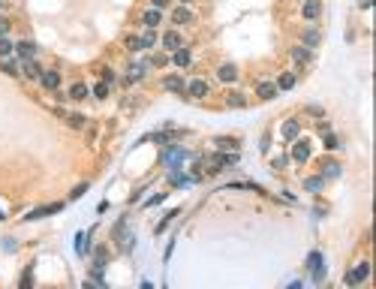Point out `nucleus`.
Instances as JSON below:
<instances>
[{
    "label": "nucleus",
    "instance_id": "19",
    "mask_svg": "<svg viewBox=\"0 0 376 289\" xmlns=\"http://www.w3.org/2000/svg\"><path fill=\"white\" fill-rule=\"evenodd\" d=\"M21 69H24V75L33 78V81H39V75H42V66H39L36 60H21Z\"/></svg>",
    "mask_w": 376,
    "mask_h": 289
},
{
    "label": "nucleus",
    "instance_id": "7",
    "mask_svg": "<svg viewBox=\"0 0 376 289\" xmlns=\"http://www.w3.org/2000/svg\"><path fill=\"white\" fill-rule=\"evenodd\" d=\"M39 84H42L45 90H57V87H60V72H57V69H42Z\"/></svg>",
    "mask_w": 376,
    "mask_h": 289
},
{
    "label": "nucleus",
    "instance_id": "43",
    "mask_svg": "<svg viewBox=\"0 0 376 289\" xmlns=\"http://www.w3.org/2000/svg\"><path fill=\"white\" fill-rule=\"evenodd\" d=\"M307 115H316V118H322V115H325V112H322V109H319V106H307Z\"/></svg>",
    "mask_w": 376,
    "mask_h": 289
},
{
    "label": "nucleus",
    "instance_id": "1",
    "mask_svg": "<svg viewBox=\"0 0 376 289\" xmlns=\"http://www.w3.org/2000/svg\"><path fill=\"white\" fill-rule=\"evenodd\" d=\"M187 157H190V154H187V148H184V145H172V142H169V145L163 148V154H160V160H163V163H169V169H172V166H181Z\"/></svg>",
    "mask_w": 376,
    "mask_h": 289
},
{
    "label": "nucleus",
    "instance_id": "12",
    "mask_svg": "<svg viewBox=\"0 0 376 289\" xmlns=\"http://www.w3.org/2000/svg\"><path fill=\"white\" fill-rule=\"evenodd\" d=\"M277 93H280V90H277L274 81H259V84H256V97H259V100H274Z\"/></svg>",
    "mask_w": 376,
    "mask_h": 289
},
{
    "label": "nucleus",
    "instance_id": "34",
    "mask_svg": "<svg viewBox=\"0 0 376 289\" xmlns=\"http://www.w3.org/2000/svg\"><path fill=\"white\" fill-rule=\"evenodd\" d=\"M93 97H96V100H105V97H108V84H105V81L93 84Z\"/></svg>",
    "mask_w": 376,
    "mask_h": 289
},
{
    "label": "nucleus",
    "instance_id": "10",
    "mask_svg": "<svg viewBox=\"0 0 376 289\" xmlns=\"http://www.w3.org/2000/svg\"><path fill=\"white\" fill-rule=\"evenodd\" d=\"M90 97V87L84 84V81H75L69 90H66V100H75V103H81V100H87Z\"/></svg>",
    "mask_w": 376,
    "mask_h": 289
},
{
    "label": "nucleus",
    "instance_id": "30",
    "mask_svg": "<svg viewBox=\"0 0 376 289\" xmlns=\"http://www.w3.org/2000/svg\"><path fill=\"white\" fill-rule=\"evenodd\" d=\"M304 45H307V48H313V45H319V30H316V27H310V30H304Z\"/></svg>",
    "mask_w": 376,
    "mask_h": 289
},
{
    "label": "nucleus",
    "instance_id": "27",
    "mask_svg": "<svg viewBox=\"0 0 376 289\" xmlns=\"http://www.w3.org/2000/svg\"><path fill=\"white\" fill-rule=\"evenodd\" d=\"M226 106H232V109H244V106H247V97H244V93H229V97H226Z\"/></svg>",
    "mask_w": 376,
    "mask_h": 289
},
{
    "label": "nucleus",
    "instance_id": "6",
    "mask_svg": "<svg viewBox=\"0 0 376 289\" xmlns=\"http://www.w3.org/2000/svg\"><path fill=\"white\" fill-rule=\"evenodd\" d=\"M292 160L295 163H307L310 160V142L307 139H295L292 142Z\"/></svg>",
    "mask_w": 376,
    "mask_h": 289
},
{
    "label": "nucleus",
    "instance_id": "20",
    "mask_svg": "<svg viewBox=\"0 0 376 289\" xmlns=\"http://www.w3.org/2000/svg\"><path fill=\"white\" fill-rule=\"evenodd\" d=\"M217 78H220V81H235V78H238V66H235V63H223V66L217 69Z\"/></svg>",
    "mask_w": 376,
    "mask_h": 289
},
{
    "label": "nucleus",
    "instance_id": "47",
    "mask_svg": "<svg viewBox=\"0 0 376 289\" xmlns=\"http://www.w3.org/2000/svg\"><path fill=\"white\" fill-rule=\"evenodd\" d=\"M0 9H3V0H0Z\"/></svg>",
    "mask_w": 376,
    "mask_h": 289
},
{
    "label": "nucleus",
    "instance_id": "4",
    "mask_svg": "<svg viewBox=\"0 0 376 289\" xmlns=\"http://www.w3.org/2000/svg\"><path fill=\"white\" fill-rule=\"evenodd\" d=\"M208 90H211V87H208L205 78H193V81H187V97H190V100H205Z\"/></svg>",
    "mask_w": 376,
    "mask_h": 289
},
{
    "label": "nucleus",
    "instance_id": "48",
    "mask_svg": "<svg viewBox=\"0 0 376 289\" xmlns=\"http://www.w3.org/2000/svg\"><path fill=\"white\" fill-rule=\"evenodd\" d=\"M184 3H190V0H184Z\"/></svg>",
    "mask_w": 376,
    "mask_h": 289
},
{
    "label": "nucleus",
    "instance_id": "32",
    "mask_svg": "<svg viewBox=\"0 0 376 289\" xmlns=\"http://www.w3.org/2000/svg\"><path fill=\"white\" fill-rule=\"evenodd\" d=\"M322 262H325V259H322V253H319V250H313V253L307 256V265H304V268H307V271H313V268H319Z\"/></svg>",
    "mask_w": 376,
    "mask_h": 289
},
{
    "label": "nucleus",
    "instance_id": "22",
    "mask_svg": "<svg viewBox=\"0 0 376 289\" xmlns=\"http://www.w3.org/2000/svg\"><path fill=\"white\" fill-rule=\"evenodd\" d=\"M298 133H301V124H298V121H286V124H283V139H286V142H295Z\"/></svg>",
    "mask_w": 376,
    "mask_h": 289
},
{
    "label": "nucleus",
    "instance_id": "40",
    "mask_svg": "<svg viewBox=\"0 0 376 289\" xmlns=\"http://www.w3.org/2000/svg\"><path fill=\"white\" fill-rule=\"evenodd\" d=\"M84 193H87V184H78V187H75V190L69 193V199H81Z\"/></svg>",
    "mask_w": 376,
    "mask_h": 289
},
{
    "label": "nucleus",
    "instance_id": "36",
    "mask_svg": "<svg viewBox=\"0 0 376 289\" xmlns=\"http://www.w3.org/2000/svg\"><path fill=\"white\" fill-rule=\"evenodd\" d=\"M30 280H33V265H27V268H24V274H21V286L27 289V286H30Z\"/></svg>",
    "mask_w": 376,
    "mask_h": 289
},
{
    "label": "nucleus",
    "instance_id": "39",
    "mask_svg": "<svg viewBox=\"0 0 376 289\" xmlns=\"http://www.w3.org/2000/svg\"><path fill=\"white\" fill-rule=\"evenodd\" d=\"M99 75H102V81H105V84H114V69H108V66H105Z\"/></svg>",
    "mask_w": 376,
    "mask_h": 289
},
{
    "label": "nucleus",
    "instance_id": "21",
    "mask_svg": "<svg viewBox=\"0 0 376 289\" xmlns=\"http://www.w3.org/2000/svg\"><path fill=\"white\" fill-rule=\"evenodd\" d=\"M295 81H298V75H295V72H283L274 84H277V90H292V87H295Z\"/></svg>",
    "mask_w": 376,
    "mask_h": 289
},
{
    "label": "nucleus",
    "instance_id": "16",
    "mask_svg": "<svg viewBox=\"0 0 376 289\" xmlns=\"http://www.w3.org/2000/svg\"><path fill=\"white\" fill-rule=\"evenodd\" d=\"M0 72L9 75V78H15V75H21V63L12 60V57H3V60H0Z\"/></svg>",
    "mask_w": 376,
    "mask_h": 289
},
{
    "label": "nucleus",
    "instance_id": "25",
    "mask_svg": "<svg viewBox=\"0 0 376 289\" xmlns=\"http://www.w3.org/2000/svg\"><path fill=\"white\" fill-rule=\"evenodd\" d=\"M139 39H142V51H148V48H154V45H157V30H154V27H148Z\"/></svg>",
    "mask_w": 376,
    "mask_h": 289
},
{
    "label": "nucleus",
    "instance_id": "35",
    "mask_svg": "<svg viewBox=\"0 0 376 289\" xmlns=\"http://www.w3.org/2000/svg\"><path fill=\"white\" fill-rule=\"evenodd\" d=\"M286 166H289V157H286V154H280V157H274V160H271V169H277V172H280V169H286Z\"/></svg>",
    "mask_w": 376,
    "mask_h": 289
},
{
    "label": "nucleus",
    "instance_id": "29",
    "mask_svg": "<svg viewBox=\"0 0 376 289\" xmlns=\"http://www.w3.org/2000/svg\"><path fill=\"white\" fill-rule=\"evenodd\" d=\"M12 51H15V42L9 36H0V57H12Z\"/></svg>",
    "mask_w": 376,
    "mask_h": 289
},
{
    "label": "nucleus",
    "instance_id": "37",
    "mask_svg": "<svg viewBox=\"0 0 376 289\" xmlns=\"http://www.w3.org/2000/svg\"><path fill=\"white\" fill-rule=\"evenodd\" d=\"M127 48H130V51H142V39H139V36H130V39H127Z\"/></svg>",
    "mask_w": 376,
    "mask_h": 289
},
{
    "label": "nucleus",
    "instance_id": "41",
    "mask_svg": "<svg viewBox=\"0 0 376 289\" xmlns=\"http://www.w3.org/2000/svg\"><path fill=\"white\" fill-rule=\"evenodd\" d=\"M9 27H12V21H9L6 15H0V36H6V33H9Z\"/></svg>",
    "mask_w": 376,
    "mask_h": 289
},
{
    "label": "nucleus",
    "instance_id": "2",
    "mask_svg": "<svg viewBox=\"0 0 376 289\" xmlns=\"http://www.w3.org/2000/svg\"><path fill=\"white\" fill-rule=\"evenodd\" d=\"M367 277H370V262H358L355 271H346V274H343V283H346V286H358V283L367 280Z\"/></svg>",
    "mask_w": 376,
    "mask_h": 289
},
{
    "label": "nucleus",
    "instance_id": "5",
    "mask_svg": "<svg viewBox=\"0 0 376 289\" xmlns=\"http://www.w3.org/2000/svg\"><path fill=\"white\" fill-rule=\"evenodd\" d=\"M15 54H18L21 60H36L39 48H36V42H30V39H21V42H15Z\"/></svg>",
    "mask_w": 376,
    "mask_h": 289
},
{
    "label": "nucleus",
    "instance_id": "23",
    "mask_svg": "<svg viewBox=\"0 0 376 289\" xmlns=\"http://www.w3.org/2000/svg\"><path fill=\"white\" fill-rule=\"evenodd\" d=\"M322 187H325V178H322V175H313V178L304 181V190H307V193H322Z\"/></svg>",
    "mask_w": 376,
    "mask_h": 289
},
{
    "label": "nucleus",
    "instance_id": "24",
    "mask_svg": "<svg viewBox=\"0 0 376 289\" xmlns=\"http://www.w3.org/2000/svg\"><path fill=\"white\" fill-rule=\"evenodd\" d=\"M87 241H90V232H78V235H75V253H78V256H84V253L90 250Z\"/></svg>",
    "mask_w": 376,
    "mask_h": 289
},
{
    "label": "nucleus",
    "instance_id": "31",
    "mask_svg": "<svg viewBox=\"0 0 376 289\" xmlns=\"http://www.w3.org/2000/svg\"><path fill=\"white\" fill-rule=\"evenodd\" d=\"M66 124H69L72 130H84V124H87V118H84V115H66Z\"/></svg>",
    "mask_w": 376,
    "mask_h": 289
},
{
    "label": "nucleus",
    "instance_id": "17",
    "mask_svg": "<svg viewBox=\"0 0 376 289\" xmlns=\"http://www.w3.org/2000/svg\"><path fill=\"white\" fill-rule=\"evenodd\" d=\"M193 18H196V15H193L187 6H178V9L172 12V21H175V24H193Z\"/></svg>",
    "mask_w": 376,
    "mask_h": 289
},
{
    "label": "nucleus",
    "instance_id": "3",
    "mask_svg": "<svg viewBox=\"0 0 376 289\" xmlns=\"http://www.w3.org/2000/svg\"><path fill=\"white\" fill-rule=\"evenodd\" d=\"M163 87L172 90V93H178V97H187V81H184V75H178V72L166 75V78H163Z\"/></svg>",
    "mask_w": 376,
    "mask_h": 289
},
{
    "label": "nucleus",
    "instance_id": "28",
    "mask_svg": "<svg viewBox=\"0 0 376 289\" xmlns=\"http://www.w3.org/2000/svg\"><path fill=\"white\" fill-rule=\"evenodd\" d=\"M105 262H108V250H105V247H96V250H93V265H96V268H105Z\"/></svg>",
    "mask_w": 376,
    "mask_h": 289
},
{
    "label": "nucleus",
    "instance_id": "11",
    "mask_svg": "<svg viewBox=\"0 0 376 289\" xmlns=\"http://www.w3.org/2000/svg\"><path fill=\"white\" fill-rule=\"evenodd\" d=\"M60 208H63L60 202H54V205H42V208H33V211H30L24 220H42V217H48V214H57Z\"/></svg>",
    "mask_w": 376,
    "mask_h": 289
},
{
    "label": "nucleus",
    "instance_id": "33",
    "mask_svg": "<svg viewBox=\"0 0 376 289\" xmlns=\"http://www.w3.org/2000/svg\"><path fill=\"white\" fill-rule=\"evenodd\" d=\"M322 136H325V142H322V148H325V151H337V148H340L337 136H331V133H322Z\"/></svg>",
    "mask_w": 376,
    "mask_h": 289
},
{
    "label": "nucleus",
    "instance_id": "8",
    "mask_svg": "<svg viewBox=\"0 0 376 289\" xmlns=\"http://www.w3.org/2000/svg\"><path fill=\"white\" fill-rule=\"evenodd\" d=\"M160 45H163L166 51H175V48H181V45H184V39H181V33H178V30H166V33H163V39H160Z\"/></svg>",
    "mask_w": 376,
    "mask_h": 289
},
{
    "label": "nucleus",
    "instance_id": "13",
    "mask_svg": "<svg viewBox=\"0 0 376 289\" xmlns=\"http://www.w3.org/2000/svg\"><path fill=\"white\" fill-rule=\"evenodd\" d=\"M340 169H343V166H340L337 160H325V163H322V172H319V175H322L325 181H334V178H340Z\"/></svg>",
    "mask_w": 376,
    "mask_h": 289
},
{
    "label": "nucleus",
    "instance_id": "14",
    "mask_svg": "<svg viewBox=\"0 0 376 289\" xmlns=\"http://www.w3.org/2000/svg\"><path fill=\"white\" fill-rule=\"evenodd\" d=\"M310 57H313V48H307V45H295V48H292V60H295L298 66L310 63Z\"/></svg>",
    "mask_w": 376,
    "mask_h": 289
},
{
    "label": "nucleus",
    "instance_id": "44",
    "mask_svg": "<svg viewBox=\"0 0 376 289\" xmlns=\"http://www.w3.org/2000/svg\"><path fill=\"white\" fill-rule=\"evenodd\" d=\"M166 3H169V0H151V9H163Z\"/></svg>",
    "mask_w": 376,
    "mask_h": 289
},
{
    "label": "nucleus",
    "instance_id": "18",
    "mask_svg": "<svg viewBox=\"0 0 376 289\" xmlns=\"http://www.w3.org/2000/svg\"><path fill=\"white\" fill-rule=\"evenodd\" d=\"M160 21H163V9H148V12L142 15V24H145V27H154V30H157Z\"/></svg>",
    "mask_w": 376,
    "mask_h": 289
},
{
    "label": "nucleus",
    "instance_id": "42",
    "mask_svg": "<svg viewBox=\"0 0 376 289\" xmlns=\"http://www.w3.org/2000/svg\"><path fill=\"white\" fill-rule=\"evenodd\" d=\"M163 199H166V193H157V196H151V199H148V202H145V205H160V202H163Z\"/></svg>",
    "mask_w": 376,
    "mask_h": 289
},
{
    "label": "nucleus",
    "instance_id": "38",
    "mask_svg": "<svg viewBox=\"0 0 376 289\" xmlns=\"http://www.w3.org/2000/svg\"><path fill=\"white\" fill-rule=\"evenodd\" d=\"M169 63V54H154L151 57V66H166Z\"/></svg>",
    "mask_w": 376,
    "mask_h": 289
},
{
    "label": "nucleus",
    "instance_id": "9",
    "mask_svg": "<svg viewBox=\"0 0 376 289\" xmlns=\"http://www.w3.org/2000/svg\"><path fill=\"white\" fill-rule=\"evenodd\" d=\"M301 15H304L307 21H316V18L322 15V0H304V6H301Z\"/></svg>",
    "mask_w": 376,
    "mask_h": 289
},
{
    "label": "nucleus",
    "instance_id": "46",
    "mask_svg": "<svg viewBox=\"0 0 376 289\" xmlns=\"http://www.w3.org/2000/svg\"><path fill=\"white\" fill-rule=\"evenodd\" d=\"M0 220H3V211H0Z\"/></svg>",
    "mask_w": 376,
    "mask_h": 289
},
{
    "label": "nucleus",
    "instance_id": "26",
    "mask_svg": "<svg viewBox=\"0 0 376 289\" xmlns=\"http://www.w3.org/2000/svg\"><path fill=\"white\" fill-rule=\"evenodd\" d=\"M214 145L220 151H238V139H232V136H220V139H214Z\"/></svg>",
    "mask_w": 376,
    "mask_h": 289
},
{
    "label": "nucleus",
    "instance_id": "45",
    "mask_svg": "<svg viewBox=\"0 0 376 289\" xmlns=\"http://www.w3.org/2000/svg\"><path fill=\"white\" fill-rule=\"evenodd\" d=\"M358 6H361V9H370V0H361Z\"/></svg>",
    "mask_w": 376,
    "mask_h": 289
},
{
    "label": "nucleus",
    "instance_id": "15",
    "mask_svg": "<svg viewBox=\"0 0 376 289\" xmlns=\"http://www.w3.org/2000/svg\"><path fill=\"white\" fill-rule=\"evenodd\" d=\"M190 60H193L190 48H184V45H181V48H175V51H172V63H175V66H181V69H184V66H190Z\"/></svg>",
    "mask_w": 376,
    "mask_h": 289
}]
</instances>
